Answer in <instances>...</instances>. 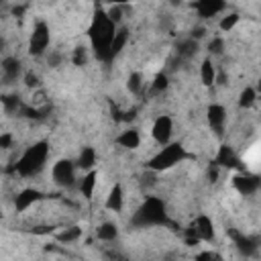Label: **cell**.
<instances>
[{
    "mask_svg": "<svg viewBox=\"0 0 261 261\" xmlns=\"http://www.w3.org/2000/svg\"><path fill=\"white\" fill-rule=\"evenodd\" d=\"M20 73V61L16 57H4L2 59V77L4 84H12Z\"/></svg>",
    "mask_w": 261,
    "mask_h": 261,
    "instance_id": "9a60e30c",
    "label": "cell"
},
{
    "mask_svg": "<svg viewBox=\"0 0 261 261\" xmlns=\"http://www.w3.org/2000/svg\"><path fill=\"white\" fill-rule=\"evenodd\" d=\"M49 47V27L43 20H37L29 39V53L31 55H43L45 49Z\"/></svg>",
    "mask_w": 261,
    "mask_h": 261,
    "instance_id": "5b68a950",
    "label": "cell"
},
{
    "mask_svg": "<svg viewBox=\"0 0 261 261\" xmlns=\"http://www.w3.org/2000/svg\"><path fill=\"white\" fill-rule=\"evenodd\" d=\"M200 37H204V29H202V27L194 29V31H192V35H190V39H194V41H196V39H200Z\"/></svg>",
    "mask_w": 261,
    "mask_h": 261,
    "instance_id": "d590c367",
    "label": "cell"
},
{
    "mask_svg": "<svg viewBox=\"0 0 261 261\" xmlns=\"http://www.w3.org/2000/svg\"><path fill=\"white\" fill-rule=\"evenodd\" d=\"M171 130H173V120H171V116L161 114V116H157V118H155L151 135H153V139H155L159 145H163V147H165V145H169Z\"/></svg>",
    "mask_w": 261,
    "mask_h": 261,
    "instance_id": "52a82bcc",
    "label": "cell"
},
{
    "mask_svg": "<svg viewBox=\"0 0 261 261\" xmlns=\"http://www.w3.org/2000/svg\"><path fill=\"white\" fill-rule=\"evenodd\" d=\"M96 179H98V173L92 169V171H88L82 179H80V194L86 198V200H90L92 198V194H94V188H96Z\"/></svg>",
    "mask_w": 261,
    "mask_h": 261,
    "instance_id": "d6986e66",
    "label": "cell"
},
{
    "mask_svg": "<svg viewBox=\"0 0 261 261\" xmlns=\"http://www.w3.org/2000/svg\"><path fill=\"white\" fill-rule=\"evenodd\" d=\"M196 51H198V41H194V39H186L177 45L179 57H192V55H196Z\"/></svg>",
    "mask_w": 261,
    "mask_h": 261,
    "instance_id": "d4e9b609",
    "label": "cell"
},
{
    "mask_svg": "<svg viewBox=\"0 0 261 261\" xmlns=\"http://www.w3.org/2000/svg\"><path fill=\"white\" fill-rule=\"evenodd\" d=\"M255 90H257V94H261V80L257 82V88H255Z\"/></svg>",
    "mask_w": 261,
    "mask_h": 261,
    "instance_id": "f35d334b",
    "label": "cell"
},
{
    "mask_svg": "<svg viewBox=\"0 0 261 261\" xmlns=\"http://www.w3.org/2000/svg\"><path fill=\"white\" fill-rule=\"evenodd\" d=\"M59 61H61V57H59L57 53H53V55H49V63H51L53 67H57V65H59Z\"/></svg>",
    "mask_w": 261,
    "mask_h": 261,
    "instance_id": "8d00e7d4",
    "label": "cell"
},
{
    "mask_svg": "<svg viewBox=\"0 0 261 261\" xmlns=\"http://www.w3.org/2000/svg\"><path fill=\"white\" fill-rule=\"evenodd\" d=\"M53 181L63 186V188H71L75 181V165L69 159H59L53 165Z\"/></svg>",
    "mask_w": 261,
    "mask_h": 261,
    "instance_id": "8992f818",
    "label": "cell"
},
{
    "mask_svg": "<svg viewBox=\"0 0 261 261\" xmlns=\"http://www.w3.org/2000/svg\"><path fill=\"white\" fill-rule=\"evenodd\" d=\"M47 157H49V143L47 141H39V143L31 145L18 157V161L14 163V171L18 175H22V177H31V175H35V173H39L43 169Z\"/></svg>",
    "mask_w": 261,
    "mask_h": 261,
    "instance_id": "3957f363",
    "label": "cell"
},
{
    "mask_svg": "<svg viewBox=\"0 0 261 261\" xmlns=\"http://www.w3.org/2000/svg\"><path fill=\"white\" fill-rule=\"evenodd\" d=\"M192 226L196 228V232H198V237L202 241H212L214 239V226H212V220L206 214L196 216V220L192 222Z\"/></svg>",
    "mask_w": 261,
    "mask_h": 261,
    "instance_id": "5bb4252c",
    "label": "cell"
},
{
    "mask_svg": "<svg viewBox=\"0 0 261 261\" xmlns=\"http://www.w3.org/2000/svg\"><path fill=\"white\" fill-rule=\"evenodd\" d=\"M94 163H96V151L92 147H84L80 151V157H77V167L86 169V171H92Z\"/></svg>",
    "mask_w": 261,
    "mask_h": 261,
    "instance_id": "ffe728a7",
    "label": "cell"
},
{
    "mask_svg": "<svg viewBox=\"0 0 261 261\" xmlns=\"http://www.w3.org/2000/svg\"><path fill=\"white\" fill-rule=\"evenodd\" d=\"M239 14L237 12H230V14H226V16H222V20H220V31H224V33H228L237 22H239Z\"/></svg>",
    "mask_w": 261,
    "mask_h": 261,
    "instance_id": "f1b7e54d",
    "label": "cell"
},
{
    "mask_svg": "<svg viewBox=\"0 0 261 261\" xmlns=\"http://www.w3.org/2000/svg\"><path fill=\"white\" fill-rule=\"evenodd\" d=\"M126 86H128V90H130L133 94H139V92H141V86H143V75H141L139 71H133V73L128 75Z\"/></svg>",
    "mask_w": 261,
    "mask_h": 261,
    "instance_id": "83f0119b",
    "label": "cell"
},
{
    "mask_svg": "<svg viewBox=\"0 0 261 261\" xmlns=\"http://www.w3.org/2000/svg\"><path fill=\"white\" fill-rule=\"evenodd\" d=\"M208 179L210 181H216L218 179V165H214L212 161H210V167H208Z\"/></svg>",
    "mask_w": 261,
    "mask_h": 261,
    "instance_id": "e575fe53",
    "label": "cell"
},
{
    "mask_svg": "<svg viewBox=\"0 0 261 261\" xmlns=\"http://www.w3.org/2000/svg\"><path fill=\"white\" fill-rule=\"evenodd\" d=\"M106 14H108V18L116 24V22H120V16H122V8L120 6H110L108 10H106Z\"/></svg>",
    "mask_w": 261,
    "mask_h": 261,
    "instance_id": "1f68e13d",
    "label": "cell"
},
{
    "mask_svg": "<svg viewBox=\"0 0 261 261\" xmlns=\"http://www.w3.org/2000/svg\"><path fill=\"white\" fill-rule=\"evenodd\" d=\"M130 224L137 228H145V226H161V224H169L167 218V210H165V202L157 196H149L139 210L133 214Z\"/></svg>",
    "mask_w": 261,
    "mask_h": 261,
    "instance_id": "7a4b0ae2",
    "label": "cell"
},
{
    "mask_svg": "<svg viewBox=\"0 0 261 261\" xmlns=\"http://www.w3.org/2000/svg\"><path fill=\"white\" fill-rule=\"evenodd\" d=\"M126 41H128V29H118L116 31V35H114V41H112V45H110V55H108V61H112L122 49H124V45H126Z\"/></svg>",
    "mask_w": 261,
    "mask_h": 261,
    "instance_id": "ac0fdd59",
    "label": "cell"
},
{
    "mask_svg": "<svg viewBox=\"0 0 261 261\" xmlns=\"http://www.w3.org/2000/svg\"><path fill=\"white\" fill-rule=\"evenodd\" d=\"M116 145L124 147V149H137L141 145V135L137 128H126L116 137Z\"/></svg>",
    "mask_w": 261,
    "mask_h": 261,
    "instance_id": "e0dca14e",
    "label": "cell"
},
{
    "mask_svg": "<svg viewBox=\"0 0 261 261\" xmlns=\"http://www.w3.org/2000/svg\"><path fill=\"white\" fill-rule=\"evenodd\" d=\"M186 157H188V153L181 143H169L149 159L147 167L151 171H163V169H169V167L181 163Z\"/></svg>",
    "mask_w": 261,
    "mask_h": 261,
    "instance_id": "277c9868",
    "label": "cell"
},
{
    "mask_svg": "<svg viewBox=\"0 0 261 261\" xmlns=\"http://www.w3.org/2000/svg\"><path fill=\"white\" fill-rule=\"evenodd\" d=\"M43 198V194L39 192V190H35V188H24V190H20L18 194H16V198H14V208H16V212H24L29 206H33L35 202H39Z\"/></svg>",
    "mask_w": 261,
    "mask_h": 261,
    "instance_id": "8fae6325",
    "label": "cell"
},
{
    "mask_svg": "<svg viewBox=\"0 0 261 261\" xmlns=\"http://www.w3.org/2000/svg\"><path fill=\"white\" fill-rule=\"evenodd\" d=\"M222 49H224V41H222L220 37H214V39L208 43V51H210L212 55H220Z\"/></svg>",
    "mask_w": 261,
    "mask_h": 261,
    "instance_id": "f546056e",
    "label": "cell"
},
{
    "mask_svg": "<svg viewBox=\"0 0 261 261\" xmlns=\"http://www.w3.org/2000/svg\"><path fill=\"white\" fill-rule=\"evenodd\" d=\"M24 84H27L29 88H37V86H39V77H37L35 73H31V71H29V73L24 75Z\"/></svg>",
    "mask_w": 261,
    "mask_h": 261,
    "instance_id": "836d02e7",
    "label": "cell"
},
{
    "mask_svg": "<svg viewBox=\"0 0 261 261\" xmlns=\"http://www.w3.org/2000/svg\"><path fill=\"white\" fill-rule=\"evenodd\" d=\"M122 204H124V192H122V186L120 184H114L108 192V198H106V208L112 210V212H120L122 210Z\"/></svg>",
    "mask_w": 261,
    "mask_h": 261,
    "instance_id": "2e32d148",
    "label": "cell"
},
{
    "mask_svg": "<svg viewBox=\"0 0 261 261\" xmlns=\"http://www.w3.org/2000/svg\"><path fill=\"white\" fill-rule=\"evenodd\" d=\"M206 118H208V124L212 126V130L216 135L222 133V126H224V120H226V110L224 106L220 104H210L208 110H206Z\"/></svg>",
    "mask_w": 261,
    "mask_h": 261,
    "instance_id": "7c38bea8",
    "label": "cell"
},
{
    "mask_svg": "<svg viewBox=\"0 0 261 261\" xmlns=\"http://www.w3.org/2000/svg\"><path fill=\"white\" fill-rule=\"evenodd\" d=\"M194 8L202 18H210V16H216L218 12H222L226 8V4L220 0H200L194 4Z\"/></svg>",
    "mask_w": 261,
    "mask_h": 261,
    "instance_id": "4fadbf2b",
    "label": "cell"
},
{
    "mask_svg": "<svg viewBox=\"0 0 261 261\" xmlns=\"http://www.w3.org/2000/svg\"><path fill=\"white\" fill-rule=\"evenodd\" d=\"M2 106H4L6 112H20V108H22L20 98H18L16 94H6V96H2Z\"/></svg>",
    "mask_w": 261,
    "mask_h": 261,
    "instance_id": "484cf974",
    "label": "cell"
},
{
    "mask_svg": "<svg viewBox=\"0 0 261 261\" xmlns=\"http://www.w3.org/2000/svg\"><path fill=\"white\" fill-rule=\"evenodd\" d=\"M212 163L218 165V167H228V169L241 167V159L234 155V151H232L228 145H220V147H218V153H216V157L212 159Z\"/></svg>",
    "mask_w": 261,
    "mask_h": 261,
    "instance_id": "30bf717a",
    "label": "cell"
},
{
    "mask_svg": "<svg viewBox=\"0 0 261 261\" xmlns=\"http://www.w3.org/2000/svg\"><path fill=\"white\" fill-rule=\"evenodd\" d=\"M200 77H202V84L204 86H212L216 82V69L212 65L210 59H204L202 65H200Z\"/></svg>",
    "mask_w": 261,
    "mask_h": 261,
    "instance_id": "44dd1931",
    "label": "cell"
},
{
    "mask_svg": "<svg viewBox=\"0 0 261 261\" xmlns=\"http://www.w3.org/2000/svg\"><path fill=\"white\" fill-rule=\"evenodd\" d=\"M10 145H12V135L10 133H2L0 135V147L2 149H10Z\"/></svg>",
    "mask_w": 261,
    "mask_h": 261,
    "instance_id": "d6a6232c",
    "label": "cell"
},
{
    "mask_svg": "<svg viewBox=\"0 0 261 261\" xmlns=\"http://www.w3.org/2000/svg\"><path fill=\"white\" fill-rule=\"evenodd\" d=\"M82 237V228L80 226H67L61 232H57V241L59 243H73Z\"/></svg>",
    "mask_w": 261,
    "mask_h": 261,
    "instance_id": "603a6c76",
    "label": "cell"
},
{
    "mask_svg": "<svg viewBox=\"0 0 261 261\" xmlns=\"http://www.w3.org/2000/svg\"><path fill=\"white\" fill-rule=\"evenodd\" d=\"M167 86H169L167 75L165 73H157L155 80H153V84H151V94H163L167 90Z\"/></svg>",
    "mask_w": 261,
    "mask_h": 261,
    "instance_id": "4316f807",
    "label": "cell"
},
{
    "mask_svg": "<svg viewBox=\"0 0 261 261\" xmlns=\"http://www.w3.org/2000/svg\"><path fill=\"white\" fill-rule=\"evenodd\" d=\"M255 100H257V90L251 88V86H247V88L239 94V106H241V108H249V106H253Z\"/></svg>",
    "mask_w": 261,
    "mask_h": 261,
    "instance_id": "cb8c5ba5",
    "label": "cell"
},
{
    "mask_svg": "<svg viewBox=\"0 0 261 261\" xmlns=\"http://www.w3.org/2000/svg\"><path fill=\"white\" fill-rule=\"evenodd\" d=\"M110 259H112V261H128L126 257H122V255H118V253H110Z\"/></svg>",
    "mask_w": 261,
    "mask_h": 261,
    "instance_id": "74e56055",
    "label": "cell"
},
{
    "mask_svg": "<svg viewBox=\"0 0 261 261\" xmlns=\"http://www.w3.org/2000/svg\"><path fill=\"white\" fill-rule=\"evenodd\" d=\"M114 35H116V24L108 18V14L104 10L98 8L94 12V16H92V22H90V29H88V39H90V45H92L94 55L100 61H106L108 63L110 45L114 41Z\"/></svg>",
    "mask_w": 261,
    "mask_h": 261,
    "instance_id": "6da1fadb",
    "label": "cell"
},
{
    "mask_svg": "<svg viewBox=\"0 0 261 261\" xmlns=\"http://www.w3.org/2000/svg\"><path fill=\"white\" fill-rule=\"evenodd\" d=\"M232 186L237 188L239 194L243 196H251L259 190L261 186V177L259 175H253V173H241V175H234L232 177Z\"/></svg>",
    "mask_w": 261,
    "mask_h": 261,
    "instance_id": "9c48e42d",
    "label": "cell"
},
{
    "mask_svg": "<svg viewBox=\"0 0 261 261\" xmlns=\"http://www.w3.org/2000/svg\"><path fill=\"white\" fill-rule=\"evenodd\" d=\"M71 61H73V65H84L86 63V49L84 47H75Z\"/></svg>",
    "mask_w": 261,
    "mask_h": 261,
    "instance_id": "4dcf8cb0",
    "label": "cell"
},
{
    "mask_svg": "<svg viewBox=\"0 0 261 261\" xmlns=\"http://www.w3.org/2000/svg\"><path fill=\"white\" fill-rule=\"evenodd\" d=\"M96 237H98L100 241H106V243H108V241H114V239L118 237V228H116L114 222H104V224L98 226Z\"/></svg>",
    "mask_w": 261,
    "mask_h": 261,
    "instance_id": "7402d4cb",
    "label": "cell"
},
{
    "mask_svg": "<svg viewBox=\"0 0 261 261\" xmlns=\"http://www.w3.org/2000/svg\"><path fill=\"white\" fill-rule=\"evenodd\" d=\"M228 234L232 237L237 249L245 255V257H251L257 253V249L261 247V237H249V234H239L237 230H228Z\"/></svg>",
    "mask_w": 261,
    "mask_h": 261,
    "instance_id": "ba28073f",
    "label": "cell"
}]
</instances>
